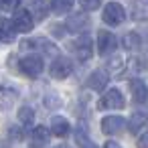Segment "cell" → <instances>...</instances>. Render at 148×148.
<instances>
[{
    "label": "cell",
    "instance_id": "obj_30",
    "mask_svg": "<svg viewBox=\"0 0 148 148\" xmlns=\"http://www.w3.org/2000/svg\"><path fill=\"white\" fill-rule=\"evenodd\" d=\"M55 148H69L67 144H59V146H55Z\"/></svg>",
    "mask_w": 148,
    "mask_h": 148
},
{
    "label": "cell",
    "instance_id": "obj_13",
    "mask_svg": "<svg viewBox=\"0 0 148 148\" xmlns=\"http://www.w3.org/2000/svg\"><path fill=\"white\" fill-rule=\"evenodd\" d=\"M16 97H18V91L14 87L0 83V108H2V110H8L16 101Z\"/></svg>",
    "mask_w": 148,
    "mask_h": 148
},
{
    "label": "cell",
    "instance_id": "obj_9",
    "mask_svg": "<svg viewBox=\"0 0 148 148\" xmlns=\"http://www.w3.org/2000/svg\"><path fill=\"white\" fill-rule=\"evenodd\" d=\"M89 27V18H87V14L85 12H81V14H71L69 18H67V23H65V29L67 31H71V33H79V35H85V29Z\"/></svg>",
    "mask_w": 148,
    "mask_h": 148
},
{
    "label": "cell",
    "instance_id": "obj_25",
    "mask_svg": "<svg viewBox=\"0 0 148 148\" xmlns=\"http://www.w3.org/2000/svg\"><path fill=\"white\" fill-rule=\"evenodd\" d=\"M122 67H124V59H122V57H114L112 63H110V69H112V71H120Z\"/></svg>",
    "mask_w": 148,
    "mask_h": 148
},
{
    "label": "cell",
    "instance_id": "obj_15",
    "mask_svg": "<svg viewBox=\"0 0 148 148\" xmlns=\"http://www.w3.org/2000/svg\"><path fill=\"white\" fill-rule=\"evenodd\" d=\"M14 35H16V29H14L12 21H8V18H0V41L12 43Z\"/></svg>",
    "mask_w": 148,
    "mask_h": 148
},
{
    "label": "cell",
    "instance_id": "obj_19",
    "mask_svg": "<svg viewBox=\"0 0 148 148\" xmlns=\"http://www.w3.org/2000/svg\"><path fill=\"white\" fill-rule=\"evenodd\" d=\"M18 120H21V124H23V126L31 128V126H33V122H35V112H33V108L23 106V108L18 110Z\"/></svg>",
    "mask_w": 148,
    "mask_h": 148
},
{
    "label": "cell",
    "instance_id": "obj_20",
    "mask_svg": "<svg viewBox=\"0 0 148 148\" xmlns=\"http://www.w3.org/2000/svg\"><path fill=\"white\" fill-rule=\"evenodd\" d=\"M130 8H132V18L134 21H146V8H148V4L146 2H132L130 4Z\"/></svg>",
    "mask_w": 148,
    "mask_h": 148
},
{
    "label": "cell",
    "instance_id": "obj_8",
    "mask_svg": "<svg viewBox=\"0 0 148 148\" xmlns=\"http://www.w3.org/2000/svg\"><path fill=\"white\" fill-rule=\"evenodd\" d=\"M49 71H51V75L55 79H67L71 75V71H73V63L67 57H55V61L49 67Z\"/></svg>",
    "mask_w": 148,
    "mask_h": 148
},
{
    "label": "cell",
    "instance_id": "obj_2",
    "mask_svg": "<svg viewBox=\"0 0 148 148\" xmlns=\"http://www.w3.org/2000/svg\"><path fill=\"white\" fill-rule=\"evenodd\" d=\"M18 67H21V71L25 73V75H29V77H39L41 73H43V69H45V63H43V57L41 55H27V57H23L21 59V63H18Z\"/></svg>",
    "mask_w": 148,
    "mask_h": 148
},
{
    "label": "cell",
    "instance_id": "obj_5",
    "mask_svg": "<svg viewBox=\"0 0 148 148\" xmlns=\"http://www.w3.org/2000/svg\"><path fill=\"white\" fill-rule=\"evenodd\" d=\"M124 106H126V101H124V95L120 89H108L99 99L101 110H122Z\"/></svg>",
    "mask_w": 148,
    "mask_h": 148
},
{
    "label": "cell",
    "instance_id": "obj_18",
    "mask_svg": "<svg viewBox=\"0 0 148 148\" xmlns=\"http://www.w3.org/2000/svg\"><path fill=\"white\" fill-rule=\"evenodd\" d=\"M122 45H124V49H128V51H136V49L142 45V39H140L138 33H128V35H124Z\"/></svg>",
    "mask_w": 148,
    "mask_h": 148
},
{
    "label": "cell",
    "instance_id": "obj_22",
    "mask_svg": "<svg viewBox=\"0 0 148 148\" xmlns=\"http://www.w3.org/2000/svg\"><path fill=\"white\" fill-rule=\"evenodd\" d=\"M71 8H73V2H69V0H63V2H51V10L55 14H67Z\"/></svg>",
    "mask_w": 148,
    "mask_h": 148
},
{
    "label": "cell",
    "instance_id": "obj_21",
    "mask_svg": "<svg viewBox=\"0 0 148 148\" xmlns=\"http://www.w3.org/2000/svg\"><path fill=\"white\" fill-rule=\"evenodd\" d=\"M75 142H77L79 148H97V146L89 140V136H87V132H85L83 128H79V130L75 132Z\"/></svg>",
    "mask_w": 148,
    "mask_h": 148
},
{
    "label": "cell",
    "instance_id": "obj_6",
    "mask_svg": "<svg viewBox=\"0 0 148 148\" xmlns=\"http://www.w3.org/2000/svg\"><path fill=\"white\" fill-rule=\"evenodd\" d=\"M12 25H14L16 33H31L35 27V18L31 16V12L27 8H18L12 16Z\"/></svg>",
    "mask_w": 148,
    "mask_h": 148
},
{
    "label": "cell",
    "instance_id": "obj_17",
    "mask_svg": "<svg viewBox=\"0 0 148 148\" xmlns=\"http://www.w3.org/2000/svg\"><path fill=\"white\" fill-rule=\"evenodd\" d=\"M146 120H148V116H146L144 112H134V114H132V118H130V122H128L130 132H132V134H134V132H138V130L146 124Z\"/></svg>",
    "mask_w": 148,
    "mask_h": 148
},
{
    "label": "cell",
    "instance_id": "obj_7",
    "mask_svg": "<svg viewBox=\"0 0 148 148\" xmlns=\"http://www.w3.org/2000/svg\"><path fill=\"white\" fill-rule=\"evenodd\" d=\"M126 126H128V124H126V120H124L122 116H106V118L101 120V132L108 134V136H118V134H122Z\"/></svg>",
    "mask_w": 148,
    "mask_h": 148
},
{
    "label": "cell",
    "instance_id": "obj_1",
    "mask_svg": "<svg viewBox=\"0 0 148 148\" xmlns=\"http://www.w3.org/2000/svg\"><path fill=\"white\" fill-rule=\"evenodd\" d=\"M103 23L110 25V27H118L126 21V10L120 2H108L103 6V14H101Z\"/></svg>",
    "mask_w": 148,
    "mask_h": 148
},
{
    "label": "cell",
    "instance_id": "obj_3",
    "mask_svg": "<svg viewBox=\"0 0 148 148\" xmlns=\"http://www.w3.org/2000/svg\"><path fill=\"white\" fill-rule=\"evenodd\" d=\"M69 49L75 53V57H77L79 61H87V59L93 55V43H91V39H89L87 35L77 37V41H73V43L69 45Z\"/></svg>",
    "mask_w": 148,
    "mask_h": 148
},
{
    "label": "cell",
    "instance_id": "obj_26",
    "mask_svg": "<svg viewBox=\"0 0 148 148\" xmlns=\"http://www.w3.org/2000/svg\"><path fill=\"white\" fill-rule=\"evenodd\" d=\"M138 148H148V130L146 132H142V136L138 138V144H136Z\"/></svg>",
    "mask_w": 148,
    "mask_h": 148
},
{
    "label": "cell",
    "instance_id": "obj_31",
    "mask_svg": "<svg viewBox=\"0 0 148 148\" xmlns=\"http://www.w3.org/2000/svg\"><path fill=\"white\" fill-rule=\"evenodd\" d=\"M0 148H6V142H0Z\"/></svg>",
    "mask_w": 148,
    "mask_h": 148
},
{
    "label": "cell",
    "instance_id": "obj_4",
    "mask_svg": "<svg viewBox=\"0 0 148 148\" xmlns=\"http://www.w3.org/2000/svg\"><path fill=\"white\" fill-rule=\"evenodd\" d=\"M116 47H118V39L114 37V33H110V31H99L97 33V53L101 57L112 55L116 51Z\"/></svg>",
    "mask_w": 148,
    "mask_h": 148
},
{
    "label": "cell",
    "instance_id": "obj_28",
    "mask_svg": "<svg viewBox=\"0 0 148 148\" xmlns=\"http://www.w3.org/2000/svg\"><path fill=\"white\" fill-rule=\"evenodd\" d=\"M51 31H53L55 37H63V35H65V27H59V25H53Z\"/></svg>",
    "mask_w": 148,
    "mask_h": 148
},
{
    "label": "cell",
    "instance_id": "obj_14",
    "mask_svg": "<svg viewBox=\"0 0 148 148\" xmlns=\"http://www.w3.org/2000/svg\"><path fill=\"white\" fill-rule=\"evenodd\" d=\"M31 142H33V148H43L49 142V130L45 126H35L31 132Z\"/></svg>",
    "mask_w": 148,
    "mask_h": 148
},
{
    "label": "cell",
    "instance_id": "obj_24",
    "mask_svg": "<svg viewBox=\"0 0 148 148\" xmlns=\"http://www.w3.org/2000/svg\"><path fill=\"white\" fill-rule=\"evenodd\" d=\"M8 134H10V138H14V140H23V138H25V132H23L21 126H12Z\"/></svg>",
    "mask_w": 148,
    "mask_h": 148
},
{
    "label": "cell",
    "instance_id": "obj_32",
    "mask_svg": "<svg viewBox=\"0 0 148 148\" xmlns=\"http://www.w3.org/2000/svg\"><path fill=\"white\" fill-rule=\"evenodd\" d=\"M0 8H2V2H0Z\"/></svg>",
    "mask_w": 148,
    "mask_h": 148
},
{
    "label": "cell",
    "instance_id": "obj_11",
    "mask_svg": "<svg viewBox=\"0 0 148 148\" xmlns=\"http://www.w3.org/2000/svg\"><path fill=\"white\" fill-rule=\"evenodd\" d=\"M128 85H130V93H132V99L136 101V103H144L146 99H148V89H146V85H144V81L142 79H130L128 81Z\"/></svg>",
    "mask_w": 148,
    "mask_h": 148
},
{
    "label": "cell",
    "instance_id": "obj_27",
    "mask_svg": "<svg viewBox=\"0 0 148 148\" xmlns=\"http://www.w3.org/2000/svg\"><path fill=\"white\" fill-rule=\"evenodd\" d=\"M18 6H21V2H16V0H12V2H2V8H6V10H18Z\"/></svg>",
    "mask_w": 148,
    "mask_h": 148
},
{
    "label": "cell",
    "instance_id": "obj_29",
    "mask_svg": "<svg viewBox=\"0 0 148 148\" xmlns=\"http://www.w3.org/2000/svg\"><path fill=\"white\" fill-rule=\"evenodd\" d=\"M103 148H122V146H120L118 142H114V140H110V142H106V144H103Z\"/></svg>",
    "mask_w": 148,
    "mask_h": 148
},
{
    "label": "cell",
    "instance_id": "obj_12",
    "mask_svg": "<svg viewBox=\"0 0 148 148\" xmlns=\"http://www.w3.org/2000/svg\"><path fill=\"white\" fill-rule=\"evenodd\" d=\"M69 132H71V124L65 118H61V116H53V120H51V134H55L57 138H65V136H69Z\"/></svg>",
    "mask_w": 148,
    "mask_h": 148
},
{
    "label": "cell",
    "instance_id": "obj_16",
    "mask_svg": "<svg viewBox=\"0 0 148 148\" xmlns=\"http://www.w3.org/2000/svg\"><path fill=\"white\" fill-rule=\"evenodd\" d=\"M27 10L31 12V16H35L37 21H43L47 16V12L51 10V4L47 2H29L27 4Z\"/></svg>",
    "mask_w": 148,
    "mask_h": 148
},
{
    "label": "cell",
    "instance_id": "obj_23",
    "mask_svg": "<svg viewBox=\"0 0 148 148\" xmlns=\"http://www.w3.org/2000/svg\"><path fill=\"white\" fill-rule=\"evenodd\" d=\"M79 6H81L85 12H89V10H97V8L101 6V2H97V0H93V2H85V0H83V2H79Z\"/></svg>",
    "mask_w": 148,
    "mask_h": 148
},
{
    "label": "cell",
    "instance_id": "obj_10",
    "mask_svg": "<svg viewBox=\"0 0 148 148\" xmlns=\"http://www.w3.org/2000/svg\"><path fill=\"white\" fill-rule=\"evenodd\" d=\"M108 81H110L108 71H103V69H95V71L87 77V87L93 89V91H101V89H106Z\"/></svg>",
    "mask_w": 148,
    "mask_h": 148
}]
</instances>
